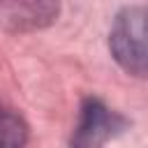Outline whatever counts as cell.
Instances as JSON below:
<instances>
[{"label": "cell", "instance_id": "cell-1", "mask_svg": "<svg viewBox=\"0 0 148 148\" xmlns=\"http://www.w3.org/2000/svg\"><path fill=\"white\" fill-rule=\"evenodd\" d=\"M109 49L113 60L132 76L148 79V9L125 7L111 23Z\"/></svg>", "mask_w": 148, "mask_h": 148}, {"label": "cell", "instance_id": "cell-2", "mask_svg": "<svg viewBox=\"0 0 148 148\" xmlns=\"http://www.w3.org/2000/svg\"><path fill=\"white\" fill-rule=\"evenodd\" d=\"M125 118L111 111L104 102L88 97L81 104L76 127L72 132L69 148H102L109 139L125 130Z\"/></svg>", "mask_w": 148, "mask_h": 148}, {"label": "cell", "instance_id": "cell-3", "mask_svg": "<svg viewBox=\"0 0 148 148\" xmlns=\"http://www.w3.org/2000/svg\"><path fill=\"white\" fill-rule=\"evenodd\" d=\"M58 12V0H0V25L12 32H32L51 25Z\"/></svg>", "mask_w": 148, "mask_h": 148}, {"label": "cell", "instance_id": "cell-4", "mask_svg": "<svg viewBox=\"0 0 148 148\" xmlns=\"http://www.w3.org/2000/svg\"><path fill=\"white\" fill-rule=\"evenodd\" d=\"M28 141V125L23 123V118L0 104V148H23Z\"/></svg>", "mask_w": 148, "mask_h": 148}]
</instances>
